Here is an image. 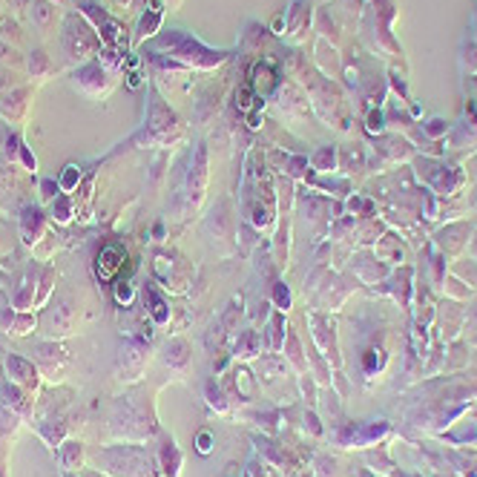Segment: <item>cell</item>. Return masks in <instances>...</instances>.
Returning <instances> with one entry per match:
<instances>
[{
  "instance_id": "6da1fadb",
  "label": "cell",
  "mask_w": 477,
  "mask_h": 477,
  "mask_svg": "<svg viewBox=\"0 0 477 477\" xmlns=\"http://www.w3.org/2000/svg\"><path fill=\"white\" fill-rule=\"evenodd\" d=\"M150 268H153V282L170 294H181L190 285V279H193V262H187L176 250H156Z\"/></svg>"
},
{
  "instance_id": "7a4b0ae2",
  "label": "cell",
  "mask_w": 477,
  "mask_h": 477,
  "mask_svg": "<svg viewBox=\"0 0 477 477\" xmlns=\"http://www.w3.org/2000/svg\"><path fill=\"white\" fill-rule=\"evenodd\" d=\"M158 50L170 52L181 63H193V66H216V63L225 61V52H213V50H207L204 43L193 40L184 32H167L158 40Z\"/></svg>"
},
{
  "instance_id": "3957f363",
  "label": "cell",
  "mask_w": 477,
  "mask_h": 477,
  "mask_svg": "<svg viewBox=\"0 0 477 477\" xmlns=\"http://www.w3.org/2000/svg\"><path fill=\"white\" fill-rule=\"evenodd\" d=\"M95 463H98V466L104 463V466H107L104 471L118 474V477H138V474H144L147 469H135V466H150V460H144V455H141L138 448H130V446L98 451ZM147 474H150V471H147Z\"/></svg>"
},
{
  "instance_id": "277c9868",
  "label": "cell",
  "mask_w": 477,
  "mask_h": 477,
  "mask_svg": "<svg viewBox=\"0 0 477 477\" xmlns=\"http://www.w3.org/2000/svg\"><path fill=\"white\" fill-rule=\"evenodd\" d=\"M43 265L40 262H29L23 273L17 276V282L9 291V308L15 311H35V296H38V282H40Z\"/></svg>"
},
{
  "instance_id": "5b68a950",
  "label": "cell",
  "mask_w": 477,
  "mask_h": 477,
  "mask_svg": "<svg viewBox=\"0 0 477 477\" xmlns=\"http://www.w3.org/2000/svg\"><path fill=\"white\" fill-rule=\"evenodd\" d=\"M127 250L118 245V242H109L104 245L98 253H95V279L101 285H112L115 279L124 276V265H127Z\"/></svg>"
},
{
  "instance_id": "8992f818",
  "label": "cell",
  "mask_w": 477,
  "mask_h": 477,
  "mask_svg": "<svg viewBox=\"0 0 477 477\" xmlns=\"http://www.w3.org/2000/svg\"><path fill=\"white\" fill-rule=\"evenodd\" d=\"M46 230H50V216H46V210H40L38 204H26L20 210L17 233H20V242L26 248H35L40 238L46 236Z\"/></svg>"
},
{
  "instance_id": "52a82bcc",
  "label": "cell",
  "mask_w": 477,
  "mask_h": 477,
  "mask_svg": "<svg viewBox=\"0 0 477 477\" xmlns=\"http://www.w3.org/2000/svg\"><path fill=\"white\" fill-rule=\"evenodd\" d=\"M147 365V348L141 340H127L118 351V374L121 379H138Z\"/></svg>"
},
{
  "instance_id": "ba28073f",
  "label": "cell",
  "mask_w": 477,
  "mask_h": 477,
  "mask_svg": "<svg viewBox=\"0 0 477 477\" xmlns=\"http://www.w3.org/2000/svg\"><path fill=\"white\" fill-rule=\"evenodd\" d=\"M6 377H9V383L26 388V391L40 386L38 365H32V360H26V356H20V354H9L6 356Z\"/></svg>"
},
{
  "instance_id": "9c48e42d",
  "label": "cell",
  "mask_w": 477,
  "mask_h": 477,
  "mask_svg": "<svg viewBox=\"0 0 477 477\" xmlns=\"http://www.w3.org/2000/svg\"><path fill=\"white\" fill-rule=\"evenodd\" d=\"M236 230H238V225H236V222H233V216H230L227 202H222V204H219V210H213L210 216L204 219V233L210 236V242H213V245H216V242H233Z\"/></svg>"
},
{
  "instance_id": "30bf717a",
  "label": "cell",
  "mask_w": 477,
  "mask_h": 477,
  "mask_svg": "<svg viewBox=\"0 0 477 477\" xmlns=\"http://www.w3.org/2000/svg\"><path fill=\"white\" fill-rule=\"evenodd\" d=\"M144 308H147L153 325H167V322H170V299L164 296L161 285L144 282Z\"/></svg>"
},
{
  "instance_id": "8fae6325",
  "label": "cell",
  "mask_w": 477,
  "mask_h": 477,
  "mask_svg": "<svg viewBox=\"0 0 477 477\" xmlns=\"http://www.w3.org/2000/svg\"><path fill=\"white\" fill-rule=\"evenodd\" d=\"M38 325V317L35 311H9L6 308H0V328H3L6 333H15V337H26V333H32Z\"/></svg>"
},
{
  "instance_id": "7c38bea8",
  "label": "cell",
  "mask_w": 477,
  "mask_h": 477,
  "mask_svg": "<svg viewBox=\"0 0 477 477\" xmlns=\"http://www.w3.org/2000/svg\"><path fill=\"white\" fill-rule=\"evenodd\" d=\"M78 32H81V23H78L75 17H69V23H66V35H63L66 50L73 52V55H78V58L92 55L95 50H98V40H95V35H89V29H84V35H78Z\"/></svg>"
},
{
  "instance_id": "4fadbf2b",
  "label": "cell",
  "mask_w": 477,
  "mask_h": 477,
  "mask_svg": "<svg viewBox=\"0 0 477 477\" xmlns=\"http://www.w3.org/2000/svg\"><path fill=\"white\" fill-rule=\"evenodd\" d=\"M50 222L55 225V227H66V225H73V219H75V202H73V196L69 193H58V199L55 202H50Z\"/></svg>"
},
{
  "instance_id": "5bb4252c",
  "label": "cell",
  "mask_w": 477,
  "mask_h": 477,
  "mask_svg": "<svg viewBox=\"0 0 477 477\" xmlns=\"http://www.w3.org/2000/svg\"><path fill=\"white\" fill-rule=\"evenodd\" d=\"M104 78H107V69L101 63H89V66H84V69H78V73H75V84H81V89H86L92 95L101 92Z\"/></svg>"
},
{
  "instance_id": "9a60e30c",
  "label": "cell",
  "mask_w": 477,
  "mask_h": 477,
  "mask_svg": "<svg viewBox=\"0 0 477 477\" xmlns=\"http://www.w3.org/2000/svg\"><path fill=\"white\" fill-rule=\"evenodd\" d=\"M3 405L6 409H12L15 414H20V417H26L29 411H32V402H29V397H26V388H20V386H15V383H6L3 386Z\"/></svg>"
},
{
  "instance_id": "2e32d148",
  "label": "cell",
  "mask_w": 477,
  "mask_h": 477,
  "mask_svg": "<svg viewBox=\"0 0 477 477\" xmlns=\"http://www.w3.org/2000/svg\"><path fill=\"white\" fill-rule=\"evenodd\" d=\"M61 245H63V236H61V233H55V230L50 227V230H46V236H43L40 242L32 248V256H35V262H40V265H46V262L52 259V253H55Z\"/></svg>"
},
{
  "instance_id": "e0dca14e",
  "label": "cell",
  "mask_w": 477,
  "mask_h": 477,
  "mask_svg": "<svg viewBox=\"0 0 477 477\" xmlns=\"http://www.w3.org/2000/svg\"><path fill=\"white\" fill-rule=\"evenodd\" d=\"M58 460H61V466H63L66 471L81 469V463H84V443H78V440H66V443L61 446V451H58Z\"/></svg>"
},
{
  "instance_id": "ac0fdd59",
  "label": "cell",
  "mask_w": 477,
  "mask_h": 477,
  "mask_svg": "<svg viewBox=\"0 0 477 477\" xmlns=\"http://www.w3.org/2000/svg\"><path fill=\"white\" fill-rule=\"evenodd\" d=\"M81 179H84V170L78 164H66L63 170H61V176H58V187H61V193H69L73 196L75 190L81 187Z\"/></svg>"
},
{
  "instance_id": "d6986e66",
  "label": "cell",
  "mask_w": 477,
  "mask_h": 477,
  "mask_svg": "<svg viewBox=\"0 0 477 477\" xmlns=\"http://www.w3.org/2000/svg\"><path fill=\"white\" fill-rule=\"evenodd\" d=\"M112 296L121 308H132L135 302V282L132 279H115L112 282Z\"/></svg>"
},
{
  "instance_id": "ffe728a7",
  "label": "cell",
  "mask_w": 477,
  "mask_h": 477,
  "mask_svg": "<svg viewBox=\"0 0 477 477\" xmlns=\"http://www.w3.org/2000/svg\"><path fill=\"white\" fill-rule=\"evenodd\" d=\"M55 288V271L50 265H43V273H40V282H38V296H35V308H43L46 299H50Z\"/></svg>"
},
{
  "instance_id": "44dd1931",
  "label": "cell",
  "mask_w": 477,
  "mask_h": 477,
  "mask_svg": "<svg viewBox=\"0 0 477 477\" xmlns=\"http://www.w3.org/2000/svg\"><path fill=\"white\" fill-rule=\"evenodd\" d=\"M158 23H161V9H153L150 15H144V17H141V23H138V40H144V38L156 35Z\"/></svg>"
},
{
  "instance_id": "7402d4cb",
  "label": "cell",
  "mask_w": 477,
  "mask_h": 477,
  "mask_svg": "<svg viewBox=\"0 0 477 477\" xmlns=\"http://www.w3.org/2000/svg\"><path fill=\"white\" fill-rule=\"evenodd\" d=\"M184 363H187V342L173 340L167 345V365H184Z\"/></svg>"
},
{
  "instance_id": "603a6c76",
  "label": "cell",
  "mask_w": 477,
  "mask_h": 477,
  "mask_svg": "<svg viewBox=\"0 0 477 477\" xmlns=\"http://www.w3.org/2000/svg\"><path fill=\"white\" fill-rule=\"evenodd\" d=\"M253 101H259L253 84H245L242 89L236 92V104H238V109H242V112H250V109H253Z\"/></svg>"
},
{
  "instance_id": "cb8c5ba5",
  "label": "cell",
  "mask_w": 477,
  "mask_h": 477,
  "mask_svg": "<svg viewBox=\"0 0 477 477\" xmlns=\"http://www.w3.org/2000/svg\"><path fill=\"white\" fill-rule=\"evenodd\" d=\"M273 302H276L279 311H288L291 308V291L285 282H273Z\"/></svg>"
},
{
  "instance_id": "d4e9b609",
  "label": "cell",
  "mask_w": 477,
  "mask_h": 477,
  "mask_svg": "<svg viewBox=\"0 0 477 477\" xmlns=\"http://www.w3.org/2000/svg\"><path fill=\"white\" fill-rule=\"evenodd\" d=\"M58 193H61V187H58V181H55V179H40V202H43V204L55 202V199H58Z\"/></svg>"
},
{
  "instance_id": "484cf974",
  "label": "cell",
  "mask_w": 477,
  "mask_h": 477,
  "mask_svg": "<svg viewBox=\"0 0 477 477\" xmlns=\"http://www.w3.org/2000/svg\"><path fill=\"white\" fill-rule=\"evenodd\" d=\"M15 158H20V164H23V167H26V170H29V173H35V170H38V161H35V156L29 153V147H26V144H23V141H20V144H17V156H15Z\"/></svg>"
},
{
  "instance_id": "4316f807",
  "label": "cell",
  "mask_w": 477,
  "mask_h": 477,
  "mask_svg": "<svg viewBox=\"0 0 477 477\" xmlns=\"http://www.w3.org/2000/svg\"><path fill=\"white\" fill-rule=\"evenodd\" d=\"M50 15H52V6L46 3V0H38L35 9H32V17L38 20V26H46V20H50Z\"/></svg>"
},
{
  "instance_id": "83f0119b",
  "label": "cell",
  "mask_w": 477,
  "mask_h": 477,
  "mask_svg": "<svg viewBox=\"0 0 477 477\" xmlns=\"http://www.w3.org/2000/svg\"><path fill=\"white\" fill-rule=\"evenodd\" d=\"M196 448H199V455H210V448H213V437H210L207 432H202V434L196 437Z\"/></svg>"
},
{
  "instance_id": "f1b7e54d",
  "label": "cell",
  "mask_w": 477,
  "mask_h": 477,
  "mask_svg": "<svg viewBox=\"0 0 477 477\" xmlns=\"http://www.w3.org/2000/svg\"><path fill=\"white\" fill-rule=\"evenodd\" d=\"M29 69H32V73H43V69H46V55L43 52H32Z\"/></svg>"
},
{
  "instance_id": "f546056e",
  "label": "cell",
  "mask_w": 477,
  "mask_h": 477,
  "mask_svg": "<svg viewBox=\"0 0 477 477\" xmlns=\"http://www.w3.org/2000/svg\"><path fill=\"white\" fill-rule=\"evenodd\" d=\"M127 84H130V86H132V89H135V86H138V84H141V75H138V73H135V69H132V73H130V75H127Z\"/></svg>"
},
{
  "instance_id": "4dcf8cb0",
  "label": "cell",
  "mask_w": 477,
  "mask_h": 477,
  "mask_svg": "<svg viewBox=\"0 0 477 477\" xmlns=\"http://www.w3.org/2000/svg\"><path fill=\"white\" fill-rule=\"evenodd\" d=\"M262 127V118H259V112H250V130H259Z\"/></svg>"
},
{
  "instance_id": "1f68e13d",
  "label": "cell",
  "mask_w": 477,
  "mask_h": 477,
  "mask_svg": "<svg viewBox=\"0 0 477 477\" xmlns=\"http://www.w3.org/2000/svg\"><path fill=\"white\" fill-rule=\"evenodd\" d=\"M153 233H156V238H161V236H164V225H161V222H156V227H153Z\"/></svg>"
},
{
  "instance_id": "d6a6232c",
  "label": "cell",
  "mask_w": 477,
  "mask_h": 477,
  "mask_svg": "<svg viewBox=\"0 0 477 477\" xmlns=\"http://www.w3.org/2000/svg\"><path fill=\"white\" fill-rule=\"evenodd\" d=\"M282 23H285L282 17H276V20H273V32H282Z\"/></svg>"
},
{
  "instance_id": "836d02e7",
  "label": "cell",
  "mask_w": 477,
  "mask_h": 477,
  "mask_svg": "<svg viewBox=\"0 0 477 477\" xmlns=\"http://www.w3.org/2000/svg\"><path fill=\"white\" fill-rule=\"evenodd\" d=\"M0 477H3V466H0Z\"/></svg>"
},
{
  "instance_id": "e575fe53",
  "label": "cell",
  "mask_w": 477,
  "mask_h": 477,
  "mask_svg": "<svg viewBox=\"0 0 477 477\" xmlns=\"http://www.w3.org/2000/svg\"><path fill=\"white\" fill-rule=\"evenodd\" d=\"M66 477H75V474H69V471H66Z\"/></svg>"
}]
</instances>
